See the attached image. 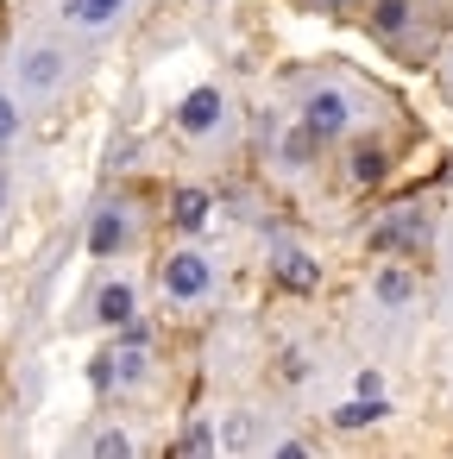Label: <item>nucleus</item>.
Segmentation results:
<instances>
[{"instance_id": "obj_1", "label": "nucleus", "mask_w": 453, "mask_h": 459, "mask_svg": "<svg viewBox=\"0 0 453 459\" xmlns=\"http://www.w3.org/2000/svg\"><path fill=\"white\" fill-rule=\"evenodd\" d=\"M428 214L422 208H390L378 227H371V252H422L428 246Z\"/></svg>"}, {"instance_id": "obj_2", "label": "nucleus", "mask_w": 453, "mask_h": 459, "mask_svg": "<svg viewBox=\"0 0 453 459\" xmlns=\"http://www.w3.org/2000/svg\"><path fill=\"white\" fill-rule=\"evenodd\" d=\"M158 283H164V296H170V302H202V296L214 290V271H208V258H202V252H177V258L158 271Z\"/></svg>"}, {"instance_id": "obj_3", "label": "nucleus", "mask_w": 453, "mask_h": 459, "mask_svg": "<svg viewBox=\"0 0 453 459\" xmlns=\"http://www.w3.org/2000/svg\"><path fill=\"white\" fill-rule=\"evenodd\" d=\"M302 126L327 145V139H340V133L353 126V101H346L340 89H315V95L302 101Z\"/></svg>"}, {"instance_id": "obj_4", "label": "nucleus", "mask_w": 453, "mask_h": 459, "mask_svg": "<svg viewBox=\"0 0 453 459\" xmlns=\"http://www.w3.org/2000/svg\"><path fill=\"white\" fill-rule=\"evenodd\" d=\"M221 114H227L221 89H196V95H183V108H177V126L202 139V133H214V126H221Z\"/></svg>"}, {"instance_id": "obj_5", "label": "nucleus", "mask_w": 453, "mask_h": 459, "mask_svg": "<svg viewBox=\"0 0 453 459\" xmlns=\"http://www.w3.org/2000/svg\"><path fill=\"white\" fill-rule=\"evenodd\" d=\"M20 82L32 89V95H51L57 82H64V51H51V45H39L26 64H20Z\"/></svg>"}, {"instance_id": "obj_6", "label": "nucleus", "mask_w": 453, "mask_h": 459, "mask_svg": "<svg viewBox=\"0 0 453 459\" xmlns=\"http://www.w3.org/2000/svg\"><path fill=\"white\" fill-rule=\"evenodd\" d=\"M126 239H133L126 214H120V208H101V214H95V227H89V252H95V258H114Z\"/></svg>"}, {"instance_id": "obj_7", "label": "nucleus", "mask_w": 453, "mask_h": 459, "mask_svg": "<svg viewBox=\"0 0 453 459\" xmlns=\"http://www.w3.org/2000/svg\"><path fill=\"white\" fill-rule=\"evenodd\" d=\"M384 415H390V403H384L378 390H359L353 403H340V409H334V428H346V434H353V428H371V421H384Z\"/></svg>"}, {"instance_id": "obj_8", "label": "nucleus", "mask_w": 453, "mask_h": 459, "mask_svg": "<svg viewBox=\"0 0 453 459\" xmlns=\"http://www.w3.org/2000/svg\"><path fill=\"white\" fill-rule=\"evenodd\" d=\"M70 26H83V32H101V26H114L120 13H126V0H70Z\"/></svg>"}, {"instance_id": "obj_9", "label": "nucleus", "mask_w": 453, "mask_h": 459, "mask_svg": "<svg viewBox=\"0 0 453 459\" xmlns=\"http://www.w3.org/2000/svg\"><path fill=\"white\" fill-rule=\"evenodd\" d=\"M271 271H277V283H290V290H321V264H315L309 252H283Z\"/></svg>"}, {"instance_id": "obj_10", "label": "nucleus", "mask_w": 453, "mask_h": 459, "mask_svg": "<svg viewBox=\"0 0 453 459\" xmlns=\"http://www.w3.org/2000/svg\"><path fill=\"white\" fill-rule=\"evenodd\" d=\"M409 13H415L409 0H371V32L378 39H403L409 32Z\"/></svg>"}, {"instance_id": "obj_11", "label": "nucleus", "mask_w": 453, "mask_h": 459, "mask_svg": "<svg viewBox=\"0 0 453 459\" xmlns=\"http://www.w3.org/2000/svg\"><path fill=\"white\" fill-rule=\"evenodd\" d=\"M95 321L126 327V321H133V290H126V283H108V290L95 296Z\"/></svg>"}, {"instance_id": "obj_12", "label": "nucleus", "mask_w": 453, "mask_h": 459, "mask_svg": "<svg viewBox=\"0 0 453 459\" xmlns=\"http://www.w3.org/2000/svg\"><path fill=\"white\" fill-rule=\"evenodd\" d=\"M208 208H214V202H208V189H183V195H177V227H183V233L208 227Z\"/></svg>"}, {"instance_id": "obj_13", "label": "nucleus", "mask_w": 453, "mask_h": 459, "mask_svg": "<svg viewBox=\"0 0 453 459\" xmlns=\"http://www.w3.org/2000/svg\"><path fill=\"white\" fill-rule=\"evenodd\" d=\"M409 296H415V277L409 271H378V302L384 308H403Z\"/></svg>"}, {"instance_id": "obj_14", "label": "nucleus", "mask_w": 453, "mask_h": 459, "mask_svg": "<svg viewBox=\"0 0 453 459\" xmlns=\"http://www.w3.org/2000/svg\"><path fill=\"white\" fill-rule=\"evenodd\" d=\"M384 164H390V158H384L378 145H359V152H353V183H384Z\"/></svg>"}, {"instance_id": "obj_15", "label": "nucleus", "mask_w": 453, "mask_h": 459, "mask_svg": "<svg viewBox=\"0 0 453 459\" xmlns=\"http://www.w3.org/2000/svg\"><path fill=\"white\" fill-rule=\"evenodd\" d=\"M315 145H321V139H315L309 126H302V133H290V139H283V164H290V170H302V164L315 158Z\"/></svg>"}, {"instance_id": "obj_16", "label": "nucleus", "mask_w": 453, "mask_h": 459, "mask_svg": "<svg viewBox=\"0 0 453 459\" xmlns=\"http://www.w3.org/2000/svg\"><path fill=\"white\" fill-rule=\"evenodd\" d=\"M258 440V428H252V415H233L221 434H214V446H252Z\"/></svg>"}, {"instance_id": "obj_17", "label": "nucleus", "mask_w": 453, "mask_h": 459, "mask_svg": "<svg viewBox=\"0 0 453 459\" xmlns=\"http://www.w3.org/2000/svg\"><path fill=\"white\" fill-rule=\"evenodd\" d=\"M177 453H214V428L208 421H189L183 440H177Z\"/></svg>"}, {"instance_id": "obj_18", "label": "nucleus", "mask_w": 453, "mask_h": 459, "mask_svg": "<svg viewBox=\"0 0 453 459\" xmlns=\"http://www.w3.org/2000/svg\"><path fill=\"white\" fill-rule=\"evenodd\" d=\"M7 139H20V108H13V95H0V145Z\"/></svg>"}, {"instance_id": "obj_19", "label": "nucleus", "mask_w": 453, "mask_h": 459, "mask_svg": "<svg viewBox=\"0 0 453 459\" xmlns=\"http://www.w3.org/2000/svg\"><path fill=\"white\" fill-rule=\"evenodd\" d=\"M95 453H133V440H126V428H108V434H95Z\"/></svg>"}, {"instance_id": "obj_20", "label": "nucleus", "mask_w": 453, "mask_h": 459, "mask_svg": "<svg viewBox=\"0 0 453 459\" xmlns=\"http://www.w3.org/2000/svg\"><path fill=\"white\" fill-rule=\"evenodd\" d=\"M283 377H290V384H302V377H309V365H302V352H290V359H283Z\"/></svg>"}, {"instance_id": "obj_21", "label": "nucleus", "mask_w": 453, "mask_h": 459, "mask_svg": "<svg viewBox=\"0 0 453 459\" xmlns=\"http://www.w3.org/2000/svg\"><path fill=\"white\" fill-rule=\"evenodd\" d=\"M315 7H327V13H340V7H346V0H315Z\"/></svg>"}, {"instance_id": "obj_22", "label": "nucleus", "mask_w": 453, "mask_h": 459, "mask_svg": "<svg viewBox=\"0 0 453 459\" xmlns=\"http://www.w3.org/2000/svg\"><path fill=\"white\" fill-rule=\"evenodd\" d=\"M0 208H7V170H0Z\"/></svg>"}]
</instances>
